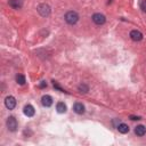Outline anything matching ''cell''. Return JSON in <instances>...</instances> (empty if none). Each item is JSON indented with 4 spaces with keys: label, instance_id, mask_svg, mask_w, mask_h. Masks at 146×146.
<instances>
[{
    "label": "cell",
    "instance_id": "cell-7",
    "mask_svg": "<svg viewBox=\"0 0 146 146\" xmlns=\"http://www.w3.org/2000/svg\"><path fill=\"white\" fill-rule=\"evenodd\" d=\"M41 102H42V105L46 106V107H49V106L52 105V98H51L49 95H44V96H42Z\"/></svg>",
    "mask_w": 146,
    "mask_h": 146
},
{
    "label": "cell",
    "instance_id": "cell-3",
    "mask_svg": "<svg viewBox=\"0 0 146 146\" xmlns=\"http://www.w3.org/2000/svg\"><path fill=\"white\" fill-rule=\"evenodd\" d=\"M92 21H94L95 24H97V25H102V24L105 23L106 18H105V16H104L103 14L97 13V14H94V15H92Z\"/></svg>",
    "mask_w": 146,
    "mask_h": 146
},
{
    "label": "cell",
    "instance_id": "cell-18",
    "mask_svg": "<svg viewBox=\"0 0 146 146\" xmlns=\"http://www.w3.org/2000/svg\"><path fill=\"white\" fill-rule=\"evenodd\" d=\"M130 119H131V120H140L139 116H130Z\"/></svg>",
    "mask_w": 146,
    "mask_h": 146
},
{
    "label": "cell",
    "instance_id": "cell-1",
    "mask_svg": "<svg viewBox=\"0 0 146 146\" xmlns=\"http://www.w3.org/2000/svg\"><path fill=\"white\" fill-rule=\"evenodd\" d=\"M65 21H66L68 24L73 25V24H75V23L79 21V15H78L75 11H73V10L67 11V13L65 14Z\"/></svg>",
    "mask_w": 146,
    "mask_h": 146
},
{
    "label": "cell",
    "instance_id": "cell-16",
    "mask_svg": "<svg viewBox=\"0 0 146 146\" xmlns=\"http://www.w3.org/2000/svg\"><path fill=\"white\" fill-rule=\"evenodd\" d=\"M140 8H141V10H143L144 13H146V0H143V1L140 2Z\"/></svg>",
    "mask_w": 146,
    "mask_h": 146
},
{
    "label": "cell",
    "instance_id": "cell-2",
    "mask_svg": "<svg viewBox=\"0 0 146 146\" xmlns=\"http://www.w3.org/2000/svg\"><path fill=\"white\" fill-rule=\"evenodd\" d=\"M38 11H39V14L41 16L46 17V16H48L50 14V7L48 5H46V3H42V5H40L38 7Z\"/></svg>",
    "mask_w": 146,
    "mask_h": 146
},
{
    "label": "cell",
    "instance_id": "cell-15",
    "mask_svg": "<svg viewBox=\"0 0 146 146\" xmlns=\"http://www.w3.org/2000/svg\"><path fill=\"white\" fill-rule=\"evenodd\" d=\"M88 90H89V88H88L87 84H80V86H79V91H81V92H87Z\"/></svg>",
    "mask_w": 146,
    "mask_h": 146
},
{
    "label": "cell",
    "instance_id": "cell-8",
    "mask_svg": "<svg viewBox=\"0 0 146 146\" xmlns=\"http://www.w3.org/2000/svg\"><path fill=\"white\" fill-rule=\"evenodd\" d=\"M8 3H9V6H10L11 8H14V9H19V8L22 7V5H23V0H9Z\"/></svg>",
    "mask_w": 146,
    "mask_h": 146
},
{
    "label": "cell",
    "instance_id": "cell-6",
    "mask_svg": "<svg viewBox=\"0 0 146 146\" xmlns=\"http://www.w3.org/2000/svg\"><path fill=\"white\" fill-rule=\"evenodd\" d=\"M130 38H131L133 41H140V40L143 39V34H141V32L138 31V30H132V31L130 32Z\"/></svg>",
    "mask_w": 146,
    "mask_h": 146
},
{
    "label": "cell",
    "instance_id": "cell-14",
    "mask_svg": "<svg viewBox=\"0 0 146 146\" xmlns=\"http://www.w3.org/2000/svg\"><path fill=\"white\" fill-rule=\"evenodd\" d=\"M16 81H17V83H19V84H24V83H25V76L22 75V74H18V75L16 76Z\"/></svg>",
    "mask_w": 146,
    "mask_h": 146
},
{
    "label": "cell",
    "instance_id": "cell-17",
    "mask_svg": "<svg viewBox=\"0 0 146 146\" xmlns=\"http://www.w3.org/2000/svg\"><path fill=\"white\" fill-rule=\"evenodd\" d=\"M46 86H47V83H46V82H44V81H42V82H41V83H40V88H44V87H46Z\"/></svg>",
    "mask_w": 146,
    "mask_h": 146
},
{
    "label": "cell",
    "instance_id": "cell-10",
    "mask_svg": "<svg viewBox=\"0 0 146 146\" xmlns=\"http://www.w3.org/2000/svg\"><path fill=\"white\" fill-rule=\"evenodd\" d=\"M73 111L78 114H83L84 113V106L81 103H75L73 106Z\"/></svg>",
    "mask_w": 146,
    "mask_h": 146
},
{
    "label": "cell",
    "instance_id": "cell-13",
    "mask_svg": "<svg viewBox=\"0 0 146 146\" xmlns=\"http://www.w3.org/2000/svg\"><path fill=\"white\" fill-rule=\"evenodd\" d=\"M117 130L121 133H127V132H129V127L125 123H121V124L117 125Z\"/></svg>",
    "mask_w": 146,
    "mask_h": 146
},
{
    "label": "cell",
    "instance_id": "cell-5",
    "mask_svg": "<svg viewBox=\"0 0 146 146\" xmlns=\"http://www.w3.org/2000/svg\"><path fill=\"white\" fill-rule=\"evenodd\" d=\"M5 105L8 110H13L15 106H16V99L13 97V96H8L6 97L5 99Z\"/></svg>",
    "mask_w": 146,
    "mask_h": 146
},
{
    "label": "cell",
    "instance_id": "cell-12",
    "mask_svg": "<svg viewBox=\"0 0 146 146\" xmlns=\"http://www.w3.org/2000/svg\"><path fill=\"white\" fill-rule=\"evenodd\" d=\"M56 110H57L58 113H65V112H66V105H65L63 102H59V103H57V105H56Z\"/></svg>",
    "mask_w": 146,
    "mask_h": 146
},
{
    "label": "cell",
    "instance_id": "cell-11",
    "mask_svg": "<svg viewBox=\"0 0 146 146\" xmlns=\"http://www.w3.org/2000/svg\"><path fill=\"white\" fill-rule=\"evenodd\" d=\"M135 133L137 136H144L146 133V128L144 125H137L135 129Z\"/></svg>",
    "mask_w": 146,
    "mask_h": 146
},
{
    "label": "cell",
    "instance_id": "cell-9",
    "mask_svg": "<svg viewBox=\"0 0 146 146\" xmlns=\"http://www.w3.org/2000/svg\"><path fill=\"white\" fill-rule=\"evenodd\" d=\"M34 107L32 106V105H26L25 107H24V114L26 115V116H29V117H31V116H33L34 115Z\"/></svg>",
    "mask_w": 146,
    "mask_h": 146
},
{
    "label": "cell",
    "instance_id": "cell-4",
    "mask_svg": "<svg viewBox=\"0 0 146 146\" xmlns=\"http://www.w3.org/2000/svg\"><path fill=\"white\" fill-rule=\"evenodd\" d=\"M7 128L10 130V131H15L17 129V121L14 116H9L7 119Z\"/></svg>",
    "mask_w": 146,
    "mask_h": 146
}]
</instances>
